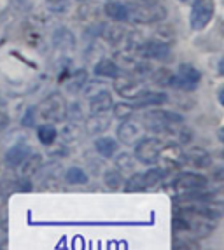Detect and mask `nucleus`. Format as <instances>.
<instances>
[{
	"label": "nucleus",
	"mask_w": 224,
	"mask_h": 250,
	"mask_svg": "<svg viewBox=\"0 0 224 250\" xmlns=\"http://www.w3.org/2000/svg\"><path fill=\"white\" fill-rule=\"evenodd\" d=\"M184 123L182 116L175 112H166V110H153L145 114V126L158 133H175L177 126Z\"/></svg>",
	"instance_id": "1"
},
{
	"label": "nucleus",
	"mask_w": 224,
	"mask_h": 250,
	"mask_svg": "<svg viewBox=\"0 0 224 250\" xmlns=\"http://www.w3.org/2000/svg\"><path fill=\"white\" fill-rule=\"evenodd\" d=\"M39 116L46 121H54L60 123L63 121L68 114V107H67V102L63 98L62 93H51L49 96H46L44 100L41 102L37 108Z\"/></svg>",
	"instance_id": "2"
},
{
	"label": "nucleus",
	"mask_w": 224,
	"mask_h": 250,
	"mask_svg": "<svg viewBox=\"0 0 224 250\" xmlns=\"http://www.w3.org/2000/svg\"><path fill=\"white\" fill-rule=\"evenodd\" d=\"M166 11L163 5L156 4V2H138L133 4L132 9H128V20H133L135 23H156V21L165 20Z\"/></svg>",
	"instance_id": "3"
},
{
	"label": "nucleus",
	"mask_w": 224,
	"mask_h": 250,
	"mask_svg": "<svg viewBox=\"0 0 224 250\" xmlns=\"http://www.w3.org/2000/svg\"><path fill=\"white\" fill-rule=\"evenodd\" d=\"M137 149H135V156L140 163L144 165H154V163H158L161 159L163 150H165V144L159 140V138H140L137 144Z\"/></svg>",
	"instance_id": "4"
},
{
	"label": "nucleus",
	"mask_w": 224,
	"mask_h": 250,
	"mask_svg": "<svg viewBox=\"0 0 224 250\" xmlns=\"http://www.w3.org/2000/svg\"><path fill=\"white\" fill-rule=\"evenodd\" d=\"M200 79H202V74L193 65L184 63L179 67V74L174 75L172 79V88L180 89V91H193L198 86Z\"/></svg>",
	"instance_id": "5"
},
{
	"label": "nucleus",
	"mask_w": 224,
	"mask_h": 250,
	"mask_svg": "<svg viewBox=\"0 0 224 250\" xmlns=\"http://www.w3.org/2000/svg\"><path fill=\"white\" fill-rule=\"evenodd\" d=\"M214 0H195L191 9V28L203 30L214 16Z\"/></svg>",
	"instance_id": "6"
},
{
	"label": "nucleus",
	"mask_w": 224,
	"mask_h": 250,
	"mask_svg": "<svg viewBox=\"0 0 224 250\" xmlns=\"http://www.w3.org/2000/svg\"><path fill=\"white\" fill-rule=\"evenodd\" d=\"M207 186H208V179L205 175H200V173H182L174 182V188L179 192L203 191Z\"/></svg>",
	"instance_id": "7"
},
{
	"label": "nucleus",
	"mask_w": 224,
	"mask_h": 250,
	"mask_svg": "<svg viewBox=\"0 0 224 250\" xmlns=\"http://www.w3.org/2000/svg\"><path fill=\"white\" fill-rule=\"evenodd\" d=\"M117 138L125 146H135L140 138H144V126L133 119H126L117 128Z\"/></svg>",
	"instance_id": "8"
},
{
	"label": "nucleus",
	"mask_w": 224,
	"mask_h": 250,
	"mask_svg": "<svg viewBox=\"0 0 224 250\" xmlns=\"http://www.w3.org/2000/svg\"><path fill=\"white\" fill-rule=\"evenodd\" d=\"M140 49H138V54L140 56H144V58H149V60H165L168 54H170V47H168V44L163 41H147L144 42L142 46H138Z\"/></svg>",
	"instance_id": "9"
},
{
	"label": "nucleus",
	"mask_w": 224,
	"mask_h": 250,
	"mask_svg": "<svg viewBox=\"0 0 224 250\" xmlns=\"http://www.w3.org/2000/svg\"><path fill=\"white\" fill-rule=\"evenodd\" d=\"M168 100V95L166 93H159V91H142L138 96L133 98V102L130 105L135 108H145V107H159L165 102Z\"/></svg>",
	"instance_id": "10"
},
{
	"label": "nucleus",
	"mask_w": 224,
	"mask_h": 250,
	"mask_svg": "<svg viewBox=\"0 0 224 250\" xmlns=\"http://www.w3.org/2000/svg\"><path fill=\"white\" fill-rule=\"evenodd\" d=\"M114 88L117 89V93H119L121 96H126V98H130V100H133L135 96H138L142 93V84L140 81L133 79V77H119L117 75L116 77V84H114Z\"/></svg>",
	"instance_id": "11"
},
{
	"label": "nucleus",
	"mask_w": 224,
	"mask_h": 250,
	"mask_svg": "<svg viewBox=\"0 0 224 250\" xmlns=\"http://www.w3.org/2000/svg\"><path fill=\"white\" fill-rule=\"evenodd\" d=\"M30 154H32V149H30L28 144L20 142L7 150V154H5V163H7L9 168H18Z\"/></svg>",
	"instance_id": "12"
},
{
	"label": "nucleus",
	"mask_w": 224,
	"mask_h": 250,
	"mask_svg": "<svg viewBox=\"0 0 224 250\" xmlns=\"http://www.w3.org/2000/svg\"><path fill=\"white\" fill-rule=\"evenodd\" d=\"M114 105V100H112V95L105 89V91L96 93L95 96L90 98V114H104L109 112Z\"/></svg>",
	"instance_id": "13"
},
{
	"label": "nucleus",
	"mask_w": 224,
	"mask_h": 250,
	"mask_svg": "<svg viewBox=\"0 0 224 250\" xmlns=\"http://www.w3.org/2000/svg\"><path fill=\"white\" fill-rule=\"evenodd\" d=\"M107 112L104 114H91V117L86 121V131L90 135H95V133H102V131H105V129L109 128V125H111V119H109L107 116H105Z\"/></svg>",
	"instance_id": "14"
},
{
	"label": "nucleus",
	"mask_w": 224,
	"mask_h": 250,
	"mask_svg": "<svg viewBox=\"0 0 224 250\" xmlns=\"http://www.w3.org/2000/svg\"><path fill=\"white\" fill-rule=\"evenodd\" d=\"M95 74L98 75V77L116 79L117 75H121V68L117 67V63L112 62V60H100L95 65Z\"/></svg>",
	"instance_id": "15"
},
{
	"label": "nucleus",
	"mask_w": 224,
	"mask_h": 250,
	"mask_svg": "<svg viewBox=\"0 0 224 250\" xmlns=\"http://www.w3.org/2000/svg\"><path fill=\"white\" fill-rule=\"evenodd\" d=\"M21 175L23 177H33L37 175L42 168V156L41 154H30L25 161L20 165Z\"/></svg>",
	"instance_id": "16"
},
{
	"label": "nucleus",
	"mask_w": 224,
	"mask_h": 250,
	"mask_svg": "<svg viewBox=\"0 0 224 250\" xmlns=\"http://www.w3.org/2000/svg\"><path fill=\"white\" fill-rule=\"evenodd\" d=\"M95 147H96V150H98V154H102L104 158H112V156L117 152V149H119L117 140H114V138H111V137L98 138L95 142Z\"/></svg>",
	"instance_id": "17"
},
{
	"label": "nucleus",
	"mask_w": 224,
	"mask_h": 250,
	"mask_svg": "<svg viewBox=\"0 0 224 250\" xmlns=\"http://www.w3.org/2000/svg\"><path fill=\"white\" fill-rule=\"evenodd\" d=\"M125 28L119 25H105L104 28H102V35H104V39L109 42V44H112V46H116V44H119L123 39H125Z\"/></svg>",
	"instance_id": "18"
},
{
	"label": "nucleus",
	"mask_w": 224,
	"mask_h": 250,
	"mask_svg": "<svg viewBox=\"0 0 224 250\" xmlns=\"http://www.w3.org/2000/svg\"><path fill=\"white\" fill-rule=\"evenodd\" d=\"M105 14L114 21H128V7L119 2H109L105 5Z\"/></svg>",
	"instance_id": "19"
},
{
	"label": "nucleus",
	"mask_w": 224,
	"mask_h": 250,
	"mask_svg": "<svg viewBox=\"0 0 224 250\" xmlns=\"http://www.w3.org/2000/svg\"><path fill=\"white\" fill-rule=\"evenodd\" d=\"M187 159H191V163L195 165V167L198 168H205L210 165V156L205 152V150L202 149H191L189 152L186 154Z\"/></svg>",
	"instance_id": "20"
},
{
	"label": "nucleus",
	"mask_w": 224,
	"mask_h": 250,
	"mask_svg": "<svg viewBox=\"0 0 224 250\" xmlns=\"http://www.w3.org/2000/svg\"><path fill=\"white\" fill-rule=\"evenodd\" d=\"M20 191V179H14V177H4L0 180V196H11L13 192Z\"/></svg>",
	"instance_id": "21"
},
{
	"label": "nucleus",
	"mask_w": 224,
	"mask_h": 250,
	"mask_svg": "<svg viewBox=\"0 0 224 250\" xmlns=\"http://www.w3.org/2000/svg\"><path fill=\"white\" fill-rule=\"evenodd\" d=\"M135 165H137V161L133 159L132 154H126V152L119 154L116 159L117 170L123 171V173H133V171H135Z\"/></svg>",
	"instance_id": "22"
},
{
	"label": "nucleus",
	"mask_w": 224,
	"mask_h": 250,
	"mask_svg": "<svg viewBox=\"0 0 224 250\" xmlns=\"http://www.w3.org/2000/svg\"><path fill=\"white\" fill-rule=\"evenodd\" d=\"M163 177H165V171H163L161 168H153V170L145 171V173H144L145 189L159 186V184H161V180H163Z\"/></svg>",
	"instance_id": "23"
},
{
	"label": "nucleus",
	"mask_w": 224,
	"mask_h": 250,
	"mask_svg": "<svg viewBox=\"0 0 224 250\" xmlns=\"http://www.w3.org/2000/svg\"><path fill=\"white\" fill-rule=\"evenodd\" d=\"M37 137L44 146H51V144L56 140V137H58V131H56L54 126L46 125V126H41V128H39Z\"/></svg>",
	"instance_id": "24"
},
{
	"label": "nucleus",
	"mask_w": 224,
	"mask_h": 250,
	"mask_svg": "<svg viewBox=\"0 0 224 250\" xmlns=\"http://www.w3.org/2000/svg\"><path fill=\"white\" fill-rule=\"evenodd\" d=\"M84 83H86V70H77L74 75H70V81L67 84V89L70 93H77L83 89Z\"/></svg>",
	"instance_id": "25"
},
{
	"label": "nucleus",
	"mask_w": 224,
	"mask_h": 250,
	"mask_svg": "<svg viewBox=\"0 0 224 250\" xmlns=\"http://www.w3.org/2000/svg\"><path fill=\"white\" fill-rule=\"evenodd\" d=\"M172 79H174V74L170 70H166V68H159L153 74V81L154 84H158L161 88H168L172 86Z\"/></svg>",
	"instance_id": "26"
},
{
	"label": "nucleus",
	"mask_w": 224,
	"mask_h": 250,
	"mask_svg": "<svg viewBox=\"0 0 224 250\" xmlns=\"http://www.w3.org/2000/svg\"><path fill=\"white\" fill-rule=\"evenodd\" d=\"M125 189L130 192H138L145 191V182H144V173H135L132 175L125 184Z\"/></svg>",
	"instance_id": "27"
},
{
	"label": "nucleus",
	"mask_w": 224,
	"mask_h": 250,
	"mask_svg": "<svg viewBox=\"0 0 224 250\" xmlns=\"http://www.w3.org/2000/svg\"><path fill=\"white\" fill-rule=\"evenodd\" d=\"M104 180H105V186L111 189H119V188H123V184H125L119 170H109L107 173H105Z\"/></svg>",
	"instance_id": "28"
},
{
	"label": "nucleus",
	"mask_w": 224,
	"mask_h": 250,
	"mask_svg": "<svg viewBox=\"0 0 224 250\" xmlns=\"http://www.w3.org/2000/svg\"><path fill=\"white\" fill-rule=\"evenodd\" d=\"M65 179L68 184H86L88 182V175L84 173V170H81V168H77V167L70 168V170L67 171Z\"/></svg>",
	"instance_id": "29"
},
{
	"label": "nucleus",
	"mask_w": 224,
	"mask_h": 250,
	"mask_svg": "<svg viewBox=\"0 0 224 250\" xmlns=\"http://www.w3.org/2000/svg\"><path fill=\"white\" fill-rule=\"evenodd\" d=\"M46 5L53 13H67L70 2L68 0H46Z\"/></svg>",
	"instance_id": "30"
},
{
	"label": "nucleus",
	"mask_w": 224,
	"mask_h": 250,
	"mask_svg": "<svg viewBox=\"0 0 224 250\" xmlns=\"http://www.w3.org/2000/svg\"><path fill=\"white\" fill-rule=\"evenodd\" d=\"M105 89H109V86L104 83H90L88 86H83L84 96H88V98H91V96H95L96 93L105 91Z\"/></svg>",
	"instance_id": "31"
},
{
	"label": "nucleus",
	"mask_w": 224,
	"mask_h": 250,
	"mask_svg": "<svg viewBox=\"0 0 224 250\" xmlns=\"http://www.w3.org/2000/svg\"><path fill=\"white\" fill-rule=\"evenodd\" d=\"M112 107H114L116 117H119V119H126V117H130V114L133 112V107L130 104H116V105H112Z\"/></svg>",
	"instance_id": "32"
},
{
	"label": "nucleus",
	"mask_w": 224,
	"mask_h": 250,
	"mask_svg": "<svg viewBox=\"0 0 224 250\" xmlns=\"http://www.w3.org/2000/svg\"><path fill=\"white\" fill-rule=\"evenodd\" d=\"M174 231L175 233H186L189 231V222H187L186 217H174Z\"/></svg>",
	"instance_id": "33"
},
{
	"label": "nucleus",
	"mask_w": 224,
	"mask_h": 250,
	"mask_svg": "<svg viewBox=\"0 0 224 250\" xmlns=\"http://www.w3.org/2000/svg\"><path fill=\"white\" fill-rule=\"evenodd\" d=\"M35 112H37V108L35 107H30L28 110H26L25 117H23V126L32 128V126L35 125Z\"/></svg>",
	"instance_id": "34"
},
{
	"label": "nucleus",
	"mask_w": 224,
	"mask_h": 250,
	"mask_svg": "<svg viewBox=\"0 0 224 250\" xmlns=\"http://www.w3.org/2000/svg\"><path fill=\"white\" fill-rule=\"evenodd\" d=\"M9 125V117L5 112H0V131H4Z\"/></svg>",
	"instance_id": "35"
},
{
	"label": "nucleus",
	"mask_w": 224,
	"mask_h": 250,
	"mask_svg": "<svg viewBox=\"0 0 224 250\" xmlns=\"http://www.w3.org/2000/svg\"><path fill=\"white\" fill-rule=\"evenodd\" d=\"M132 4H138V2H154V0H128Z\"/></svg>",
	"instance_id": "36"
},
{
	"label": "nucleus",
	"mask_w": 224,
	"mask_h": 250,
	"mask_svg": "<svg viewBox=\"0 0 224 250\" xmlns=\"http://www.w3.org/2000/svg\"><path fill=\"white\" fill-rule=\"evenodd\" d=\"M180 2H186V0H180Z\"/></svg>",
	"instance_id": "37"
},
{
	"label": "nucleus",
	"mask_w": 224,
	"mask_h": 250,
	"mask_svg": "<svg viewBox=\"0 0 224 250\" xmlns=\"http://www.w3.org/2000/svg\"><path fill=\"white\" fill-rule=\"evenodd\" d=\"M0 221H2V217H0Z\"/></svg>",
	"instance_id": "38"
},
{
	"label": "nucleus",
	"mask_w": 224,
	"mask_h": 250,
	"mask_svg": "<svg viewBox=\"0 0 224 250\" xmlns=\"http://www.w3.org/2000/svg\"><path fill=\"white\" fill-rule=\"evenodd\" d=\"M79 2H83V0H79Z\"/></svg>",
	"instance_id": "39"
}]
</instances>
